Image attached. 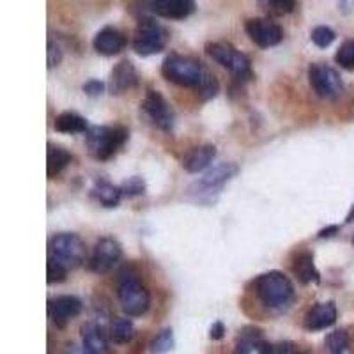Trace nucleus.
Segmentation results:
<instances>
[{"instance_id": "nucleus-1", "label": "nucleus", "mask_w": 354, "mask_h": 354, "mask_svg": "<svg viewBox=\"0 0 354 354\" xmlns=\"http://www.w3.org/2000/svg\"><path fill=\"white\" fill-rule=\"evenodd\" d=\"M161 73L172 84L198 91L202 100L214 97L220 91V85L213 73L194 57L172 53L163 61Z\"/></svg>"}, {"instance_id": "nucleus-2", "label": "nucleus", "mask_w": 354, "mask_h": 354, "mask_svg": "<svg viewBox=\"0 0 354 354\" xmlns=\"http://www.w3.org/2000/svg\"><path fill=\"white\" fill-rule=\"evenodd\" d=\"M117 296L128 317H140L151 306V294L135 271L122 270L117 278Z\"/></svg>"}, {"instance_id": "nucleus-3", "label": "nucleus", "mask_w": 354, "mask_h": 354, "mask_svg": "<svg viewBox=\"0 0 354 354\" xmlns=\"http://www.w3.org/2000/svg\"><path fill=\"white\" fill-rule=\"evenodd\" d=\"M255 290L268 308L282 310L292 303L294 286L282 271H268L255 282Z\"/></svg>"}, {"instance_id": "nucleus-4", "label": "nucleus", "mask_w": 354, "mask_h": 354, "mask_svg": "<svg viewBox=\"0 0 354 354\" xmlns=\"http://www.w3.org/2000/svg\"><path fill=\"white\" fill-rule=\"evenodd\" d=\"M129 137L124 126H93L87 131L88 151L96 160L106 161L121 149Z\"/></svg>"}, {"instance_id": "nucleus-5", "label": "nucleus", "mask_w": 354, "mask_h": 354, "mask_svg": "<svg viewBox=\"0 0 354 354\" xmlns=\"http://www.w3.org/2000/svg\"><path fill=\"white\" fill-rule=\"evenodd\" d=\"M48 259L61 262L68 270L77 268L85 259V245L77 234H57L48 243Z\"/></svg>"}, {"instance_id": "nucleus-6", "label": "nucleus", "mask_w": 354, "mask_h": 354, "mask_svg": "<svg viewBox=\"0 0 354 354\" xmlns=\"http://www.w3.org/2000/svg\"><path fill=\"white\" fill-rule=\"evenodd\" d=\"M205 52L207 55L216 61L218 64H221L223 68L229 69L234 77L238 78H252L254 73H252V64H250V59L241 53L239 50H236L232 44L229 43H207L205 44Z\"/></svg>"}, {"instance_id": "nucleus-7", "label": "nucleus", "mask_w": 354, "mask_h": 354, "mask_svg": "<svg viewBox=\"0 0 354 354\" xmlns=\"http://www.w3.org/2000/svg\"><path fill=\"white\" fill-rule=\"evenodd\" d=\"M169 34L161 25L153 20H144L135 28L133 36V50L142 57L160 53L167 46Z\"/></svg>"}, {"instance_id": "nucleus-8", "label": "nucleus", "mask_w": 354, "mask_h": 354, "mask_svg": "<svg viewBox=\"0 0 354 354\" xmlns=\"http://www.w3.org/2000/svg\"><path fill=\"white\" fill-rule=\"evenodd\" d=\"M308 82L315 94L324 100H335L342 96L344 82L337 71L331 66L315 62L308 68Z\"/></svg>"}, {"instance_id": "nucleus-9", "label": "nucleus", "mask_w": 354, "mask_h": 354, "mask_svg": "<svg viewBox=\"0 0 354 354\" xmlns=\"http://www.w3.org/2000/svg\"><path fill=\"white\" fill-rule=\"evenodd\" d=\"M140 106L151 124H154L161 131H172L176 117H174L172 106L163 97V94L158 91H147Z\"/></svg>"}, {"instance_id": "nucleus-10", "label": "nucleus", "mask_w": 354, "mask_h": 354, "mask_svg": "<svg viewBox=\"0 0 354 354\" xmlns=\"http://www.w3.org/2000/svg\"><path fill=\"white\" fill-rule=\"evenodd\" d=\"M122 248L121 245L112 238H103L96 243L88 261V268L91 271L97 274H105L112 270L117 262L121 261Z\"/></svg>"}, {"instance_id": "nucleus-11", "label": "nucleus", "mask_w": 354, "mask_h": 354, "mask_svg": "<svg viewBox=\"0 0 354 354\" xmlns=\"http://www.w3.org/2000/svg\"><path fill=\"white\" fill-rule=\"evenodd\" d=\"M246 34L261 48L277 46L283 39L282 27L268 18H254L246 21Z\"/></svg>"}, {"instance_id": "nucleus-12", "label": "nucleus", "mask_w": 354, "mask_h": 354, "mask_svg": "<svg viewBox=\"0 0 354 354\" xmlns=\"http://www.w3.org/2000/svg\"><path fill=\"white\" fill-rule=\"evenodd\" d=\"M238 172L239 169L236 163H220V165L209 169L195 185L201 189V192H197V197L201 198L202 195H209V198L213 201V194H216V189H220L227 181H230Z\"/></svg>"}, {"instance_id": "nucleus-13", "label": "nucleus", "mask_w": 354, "mask_h": 354, "mask_svg": "<svg viewBox=\"0 0 354 354\" xmlns=\"http://www.w3.org/2000/svg\"><path fill=\"white\" fill-rule=\"evenodd\" d=\"M82 312V301L75 296H57L48 301V314L53 324L64 328L71 319Z\"/></svg>"}, {"instance_id": "nucleus-14", "label": "nucleus", "mask_w": 354, "mask_h": 354, "mask_svg": "<svg viewBox=\"0 0 354 354\" xmlns=\"http://www.w3.org/2000/svg\"><path fill=\"white\" fill-rule=\"evenodd\" d=\"M337 321V306L333 301L317 303L306 312L305 315V330L321 331L333 326Z\"/></svg>"}, {"instance_id": "nucleus-15", "label": "nucleus", "mask_w": 354, "mask_h": 354, "mask_svg": "<svg viewBox=\"0 0 354 354\" xmlns=\"http://www.w3.org/2000/svg\"><path fill=\"white\" fill-rule=\"evenodd\" d=\"M137 82L138 75L135 66L129 61H121L112 69V73H110L109 88L110 93L119 96V94H124L128 91H131L133 87H137Z\"/></svg>"}, {"instance_id": "nucleus-16", "label": "nucleus", "mask_w": 354, "mask_h": 354, "mask_svg": "<svg viewBox=\"0 0 354 354\" xmlns=\"http://www.w3.org/2000/svg\"><path fill=\"white\" fill-rule=\"evenodd\" d=\"M151 11L167 20H185L195 11L194 0H158L151 2Z\"/></svg>"}, {"instance_id": "nucleus-17", "label": "nucleus", "mask_w": 354, "mask_h": 354, "mask_svg": "<svg viewBox=\"0 0 354 354\" xmlns=\"http://www.w3.org/2000/svg\"><path fill=\"white\" fill-rule=\"evenodd\" d=\"M93 46L101 55H117L126 48V37L117 28L105 27L94 36Z\"/></svg>"}, {"instance_id": "nucleus-18", "label": "nucleus", "mask_w": 354, "mask_h": 354, "mask_svg": "<svg viewBox=\"0 0 354 354\" xmlns=\"http://www.w3.org/2000/svg\"><path fill=\"white\" fill-rule=\"evenodd\" d=\"M214 158H216V147L214 145H198L183 158V169L189 174H198L207 169L213 163Z\"/></svg>"}, {"instance_id": "nucleus-19", "label": "nucleus", "mask_w": 354, "mask_h": 354, "mask_svg": "<svg viewBox=\"0 0 354 354\" xmlns=\"http://www.w3.org/2000/svg\"><path fill=\"white\" fill-rule=\"evenodd\" d=\"M292 271L298 277V280L305 286L308 283H319L321 282V274H319L317 268H315L314 255L310 252H299L292 261Z\"/></svg>"}, {"instance_id": "nucleus-20", "label": "nucleus", "mask_w": 354, "mask_h": 354, "mask_svg": "<svg viewBox=\"0 0 354 354\" xmlns=\"http://www.w3.org/2000/svg\"><path fill=\"white\" fill-rule=\"evenodd\" d=\"M82 338H84V346L93 354H109V342L103 328L96 322H87L82 328Z\"/></svg>"}, {"instance_id": "nucleus-21", "label": "nucleus", "mask_w": 354, "mask_h": 354, "mask_svg": "<svg viewBox=\"0 0 354 354\" xmlns=\"http://www.w3.org/2000/svg\"><path fill=\"white\" fill-rule=\"evenodd\" d=\"M46 174H48L50 179H53L55 176L62 172V170L68 167V163H71V154L61 147V145L48 144V149H46Z\"/></svg>"}, {"instance_id": "nucleus-22", "label": "nucleus", "mask_w": 354, "mask_h": 354, "mask_svg": "<svg viewBox=\"0 0 354 354\" xmlns=\"http://www.w3.org/2000/svg\"><path fill=\"white\" fill-rule=\"evenodd\" d=\"M93 195L105 207H115L119 201H121L122 192L119 186H113L112 183L105 181V179H97L93 186Z\"/></svg>"}, {"instance_id": "nucleus-23", "label": "nucleus", "mask_w": 354, "mask_h": 354, "mask_svg": "<svg viewBox=\"0 0 354 354\" xmlns=\"http://www.w3.org/2000/svg\"><path fill=\"white\" fill-rule=\"evenodd\" d=\"M53 128L59 133H87L91 129L84 117L75 112H64L57 115Z\"/></svg>"}, {"instance_id": "nucleus-24", "label": "nucleus", "mask_w": 354, "mask_h": 354, "mask_svg": "<svg viewBox=\"0 0 354 354\" xmlns=\"http://www.w3.org/2000/svg\"><path fill=\"white\" fill-rule=\"evenodd\" d=\"M133 333H135V328H133V322L126 317H119L112 322V328H110V338H112L115 344H128L131 342Z\"/></svg>"}, {"instance_id": "nucleus-25", "label": "nucleus", "mask_w": 354, "mask_h": 354, "mask_svg": "<svg viewBox=\"0 0 354 354\" xmlns=\"http://www.w3.org/2000/svg\"><path fill=\"white\" fill-rule=\"evenodd\" d=\"M234 354H271V346L261 338L246 337L238 344Z\"/></svg>"}, {"instance_id": "nucleus-26", "label": "nucleus", "mask_w": 354, "mask_h": 354, "mask_svg": "<svg viewBox=\"0 0 354 354\" xmlns=\"http://www.w3.org/2000/svg\"><path fill=\"white\" fill-rule=\"evenodd\" d=\"M326 347L331 354H347L349 351V335L344 330H335L326 337Z\"/></svg>"}, {"instance_id": "nucleus-27", "label": "nucleus", "mask_w": 354, "mask_h": 354, "mask_svg": "<svg viewBox=\"0 0 354 354\" xmlns=\"http://www.w3.org/2000/svg\"><path fill=\"white\" fill-rule=\"evenodd\" d=\"M174 349V333L172 330H163L151 344V353L153 354H167Z\"/></svg>"}, {"instance_id": "nucleus-28", "label": "nucleus", "mask_w": 354, "mask_h": 354, "mask_svg": "<svg viewBox=\"0 0 354 354\" xmlns=\"http://www.w3.org/2000/svg\"><path fill=\"white\" fill-rule=\"evenodd\" d=\"M335 61L344 69H354V39H347L346 43L340 44Z\"/></svg>"}, {"instance_id": "nucleus-29", "label": "nucleus", "mask_w": 354, "mask_h": 354, "mask_svg": "<svg viewBox=\"0 0 354 354\" xmlns=\"http://www.w3.org/2000/svg\"><path fill=\"white\" fill-rule=\"evenodd\" d=\"M310 37H312L315 46H319V48H328L337 36H335V32L330 27H326V25H319V27H315L314 30H312Z\"/></svg>"}, {"instance_id": "nucleus-30", "label": "nucleus", "mask_w": 354, "mask_h": 354, "mask_svg": "<svg viewBox=\"0 0 354 354\" xmlns=\"http://www.w3.org/2000/svg\"><path fill=\"white\" fill-rule=\"evenodd\" d=\"M66 277H68V268L61 262L48 259V264H46V282L48 283H61L64 282Z\"/></svg>"}, {"instance_id": "nucleus-31", "label": "nucleus", "mask_w": 354, "mask_h": 354, "mask_svg": "<svg viewBox=\"0 0 354 354\" xmlns=\"http://www.w3.org/2000/svg\"><path fill=\"white\" fill-rule=\"evenodd\" d=\"M121 192L122 195H126V197H138V195H144L145 194L144 179L138 176L129 177V179H126V181L121 185Z\"/></svg>"}, {"instance_id": "nucleus-32", "label": "nucleus", "mask_w": 354, "mask_h": 354, "mask_svg": "<svg viewBox=\"0 0 354 354\" xmlns=\"http://www.w3.org/2000/svg\"><path fill=\"white\" fill-rule=\"evenodd\" d=\"M271 354H303V351L294 342L283 340V342H278L274 346H271Z\"/></svg>"}, {"instance_id": "nucleus-33", "label": "nucleus", "mask_w": 354, "mask_h": 354, "mask_svg": "<svg viewBox=\"0 0 354 354\" xmlns=\"http://www.w3.org/2000/svg\"><path fill=\"white\" fill-rule=\"evenodd\" d=\"M268 6L271 8V11L278 12V15H283V12H290L296 8V2L294 0H270Z\"/></svg>"}, {"instance_id": "nucleus-34", "label": "nucleus", "mask_w": 354, "mask_h": 354, "mask_svg": "<svg viewBox=\"0 0 354 354\" xmlns=\"http://www.w3.org/2000/svg\"><path fill=\"white\" fill-rule=\"evenodd\" d=\"M103 91H105V84L100 80H88L87 84H84V93L88 96H100Z\"/></svg>"}, {"instance_id": "nucleus-35", "label": "nucleus", "mask_w": 354, "mask_h": 354, "mask_svg": "<svg viewBox=\"0 0 354 354\" xmlns=\"http://www.w3.org/2000/svg\"><path fill=\"white\" fill-rule=\"evenodd\" d=\"M61 59H62L61 48H59L57 44L50 43L48 44V68H53V66L59 64V62H61Z\"/></svg>"}, {"instance_id": "nucleus-36", "label": "nucleus", "mask_w": 354, "mask_h": 354, "mask_svg": "<svg viewBox=\"0 0 354 354\" xmlns=\"http://www.w3.org/2000/svg\"><path fill=\"white\" fill-rule=\"evenodd\" d=\"M223 335H225V326H223V322L216 321L213 326H211L209 337L213 338V340H220V338H223Z\"/></svg>"}, {"instance_id": "nucleus-37", "label": "nucleus", "mask_w": 354, "mask_h": 354, "mask_svg": "<svg viewBox=\"0 0 354 354\" xmlns=\"http://www.w3.org/2000/svg\"><path fill=\"white\" fill-rule=\"evenodd\" d=\"M64 354H93V353H91L84 344H82V346H78V344H69V346L66 347Z\"/></svg>"}, {"instance_id": "nucleus-38", "label": "nucleus", "mask_w": 354, "mask_h": 354, "mask_svg": "<svg viewBox=\"0 0 354 354\" xmlns=\"http://www.w3.org/2000/svg\"><path fill=\"white\" fill-rule=\"evenodd\" d=\"M335 232H338V225H330V227H326V229H322L321 232L317 234L319 238H330V236H333Z\"/></svg>"}, {"instance_id": "nucleus-39", "label": "nucleus", "mask_w": 354, "mask_h": 354, "mask_svg": "<svg viewBox=\"0 0 354 354\" xmlns=\"http://www.w3.org/2000/svg\"><path fill=\"white\" fill-rule=\"evenodd\" d=\"M353 221H354V204H353V207H351L349 214H347V218H346V223H353Z\"/></svg>"}]
</instances>
